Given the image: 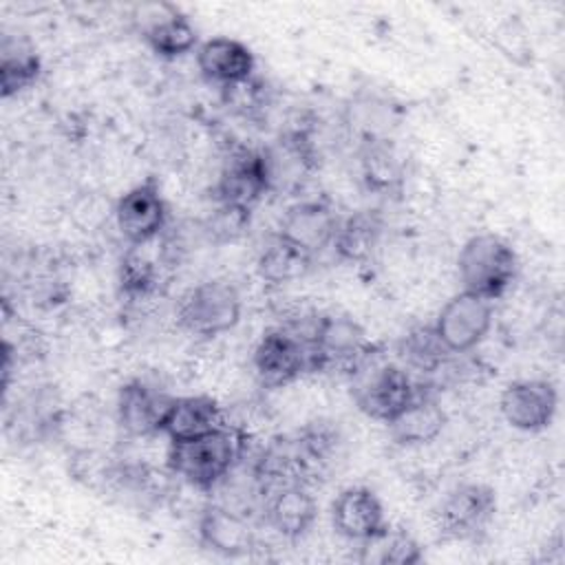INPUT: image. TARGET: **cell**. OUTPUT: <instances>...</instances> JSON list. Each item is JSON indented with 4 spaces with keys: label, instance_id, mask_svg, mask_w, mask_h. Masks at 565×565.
<instances>
[{
    "label": "cell",
    "instance_id": "6da1fadb",
    "mask_svg": "<svg viewBox=\"0 0 565 565\" xmlns=\"http://www.w3.org/2000/svg\"><path fill=\"white\" fill-rule=\"evenodd\" d=\"M247 448V433L238 426L225 424L190 441H170L168 468L196 490L216 488L234 466L243 459Z\"/></svg>",
    "mask_w": 565,
    "mask_h": 565
},
{
    "label": "cell",
    "instance_id": "7a4b0ae2",
    "mask_svg": "<svg viewBox=\"0 0 565 565\" xmlns=\"http://www.w3.org/2000/svg\"><path fill=\"white\" fill-rule=\"evenodd\" d=\"M307 344L311 371L316 373L355 375L375 355V347L369 342L362 324L344 313L318 316L307 333Z\"/></svg>",
    "mask_w": 565,
    "mask_h": 565
},
{
    "label": "cell",
    "instance_id": "3957f363",
    "mask_svg": "<svg viewBox=\"0 0 565 565\" xmlns=\"http://www.w3.org/2000/svg\"><path fill=\"white\" fill-rule=\"evenodd\" d=\"M516 254L508 241L497 234H477L468 238L457 256V276L461 291L486 300L501 298L516 278Z\"/></svg>",
    "mask_w": 565,
    "mask_h": 565
},
{
    "label": "cell",
    "instance_id": "277c9868",
    "mask_svg": "<svg viewBox=\"0 0 565 565\" xmlns=\"http://www.w3.org/2000/svg\"><path fill=\"white\" fill-rule=\"evenodd\" d=\"M243 302L238 289L223 278L203 280L190 287L177 302V322L196 338H214L234 329Z\"/></svg>",
    "mask_w": 565,
    "mask_h": 565
},
{
    "label": "cell",
    "instance_id": "5b68a950",
    "mask_svg": "<svg viewBox=\"0 0 565 565\" xmlns=\"http://www.w3.org/2000/svg\"><path fill=\"white\" fill-rule=\"evenodd\" d=\"M353 377L355 406L371 419L388 424L419 393V384L399 364H369Z\"/></svg>",
    "mask_w": 565,
    "mask_h": 565
},
{
    "label": "cell",
    "instance_id": "8992f818",
    "mask_svg": "<svg viewBox=\"0 0 565 565\" xmlns=\"http://www.w3.org/2000/svg\"><path fill=\"white\" fill-rule=\"evenodd\" d=\"M252 366L256 380L265 388L291 384L302 373L311 371L307 335L287 327L265 331L252 353Z\"/></svg>",
    "mask_w": 565,
    "mask_h": 565
},
{
    "label": "cell",
    "instance_id": "52a82bcc",
    "mask_svg": "<svg viewBox=\"0 0 565 565\" xmlns=\"http://www.w3.org/2000/svg\"><path fill=\"white\" fill-rule=\"evenodd\" d=\"M497 497L486 483H459L439 503L437 527L446 539L470 541L483 534L494 519Z\"/></svg>",
    "mask_w": 565,
    "mask_h": 565
},
{
    "label": "cell",
    "instance_id": "ba28073f",
    "mask_svg": "<svg viewBox=\"0 0 565 565\" xmlns=\"http://www.w3.org/2000/svg\"><path fill=\"white\" fill-rule=\"evenodd\" d=\"M492 302L468 291L455 294L439 309L433 327L441 344L452 353H468L483 342L492 327Z\"/></svg>",
    "mask_w": 565,
    "mask_h": 565
},
{
    "label": "cell",
    "instance_id": "9c48e42d",
    "mask_svg": "<svg viewBox=\"0 0 565 565\" xmlns=\"http://www.w3.org/2000/svg\"><path fill=\"white\" fill-rule=\"evenodd\" d=\"M172 267L170 243L159 234L146 243L128 245L119 267V287L128 300H146L159 296L168 285Z\"/></svg>",
    "mask_w": 565,
    "mask_h": 565
},
{
    "label": "cell",
    "instance_id": "30bf717a",
    "mask_svg": "<svg viewBox=\"0 0 565 565\" xmlns=\"http://www.w3.org/2000/svg\"><path fill=\"white\" fill-rule=\"evenodd\" d=\"M115 223L128 245L146 243L163 234L168 223V205L157 179L148 177L119 196L115 205Z\"/></svg>",
    "mask_w": 565,
    "mask_h": 565
},
{
    "label": "cell",
    "instance_id": "8fae6325",
    "mask_svg": "<svg viewBox=\"0 0 565 565\" xmlns=\"http://www.w3.org/2000/svg\"><path fill=\"white\" fill-rule=\"evenodd\" d=\"M174 399L150 382L130 380L117 393V422L130 437H152L163 433Z\"/></svg>",
    "mask_w": 565,
    "mask_h": 565
},
{
    "label": "cell",
    "instance_id": "7c38bea8",
    "mask_svg": "<svg viewBox=\"0 0 565 565\" xmlns=\"http://www.w3.org/2000/svg\"><path fill=\"white\" fill-rule=\"evenodd\" d=\"M269 192H296L318 166L313 141L305 130H289L263 148Z\"/></svg>",
    "mask_w": 565,
    "mask_h": 565
},
{
    "label": "cell",
    "instance_id": "4fadbf2b",
    "mask_svg": "<svg viewBox=\"0 0 565 565\" xmlns=\"http://www.w3.org/2000/svg\"><path fill=\"white\" fill-rule=\"evenodd\" d=\"M558 393L547 380H516L501 393L499 408L503 419L523 433L547 428L556 415Z\"/></svg>",
    "mask_w": 565,
    "mask_h": 565
},
{
    "label": "cell",
    "instance_id": "5bb4252c",
    "mask_svg": "<svg viewBox=\"0 0 565 565\" xmlns=\"http://www.w3.org/2000/svg\"><path fill=\"white\" fill-rule=\"evenodd\" d=\"M269 194V179L263 159V150L234 152L214 185V199L223 205H236L254 210V205Z\"/></svg>",
    "mask_w": 565,
    "mask_h": 565
},
{
    "label": "cell",
    "instance_id": "9a60e30c",
    "mask_svg": "<svg viewBox=\"0 0 565 565\" xmlns=\"http://www.w3.org/2000/svg\"><path fill=\"white\" fill-rule=\"evenodd\" d=\"M340 216L327 201H298L280 218L278 236L316 256L331 247Z\"/></svg>",
    "mask_w": 565,
    "mask_h": 565
},
{
    "label": "cell",
    "instance_id": "2e32d148",
    "mask_svg": "<svg viewBox=\"0 0 565 565\" xmlns=\"http://www.w3.org/2000/svg\"><path fill=\"white\" fill-rule=\"evenodd\" d=\"M199 543L225 558L247 556L256 547V534L249 521L225 505H210L196 521Z\"/></svg>",
    "mask_w": 565,
    "mask_h": 565
},
{
    "label": "cell",
    "instance_id": "e0dca14e",
    "mask_svg": "<svg viewBox=\"0 0 565 565\" xmlns=\"http://www.w3.org/2000/svg\"><path fill=\"white\" fill-rule=\"evenodd\" d=\"M196 68L203 79L218 88L249 79L256 68L254 53L234 38H210L196 46Z\"/></svg>",
    "mask_w": 565,
    "mask_h": 565
},
{
    "label": "cell",
    "instance_id": "ac0fdd59",
    "mask_svg": "<svg viewBox=\"0 0 565 565\" xmlns=\"http://www.w3.org/2000/svg\"><path fill=\"white\" fill-rule=\"evenodd\" d=\"M331 523L340 536L362 543L386 525L382 501L371 488H344L331 505Z\"/></svg>",
    "mask_w": 565,
    "mask_h": 565
},
{
    "label": "cell",
    "instance_id": "d6986e66",
    "mask_svg": "<svg viewBox=\"0 0 565 565\" xmlns=\"http://www.w3.org/2000/svg\"><path fill=\"white\" fill-rule=\"evenodd\" d=\"M446 411L439 406L437 397L419 388L411 404L388 422V435L402 448H417L435 441L446 428Z\"/></svg>",
    "mask_w": 565,
    "mask_h": 565
},
{
    "label": "cell",
    "instance_id": "ffe728a7",
    "mask_svg": "<svg viewBox=\"0 0 565 565\" xmlns=\"http://www.w3.org/2000/svg\"><path fill=\"white\" fill-rule=\"evenodd\" d=\"M267 523L285 539L298 541L305 536L318 519V501L311 486L294 483L276 488L267 494L265 505Z\"/></svg>",
    "mask_w": 565,
    "mask_h": 565
},
{
    "label": "cell",
    "instance_id": "44dd1931",
    "mask_svg": "<svg viewBox=\"0 0 565 565\" xmlns=\"http://www.w3.org/2000/svg\"><path fill=\"white\" fill-rule=\"evenodd\" d=\"M141 40L154 55L163 60H177L199 46V31L179 9L159 7V13L143 22Z\"/></svg>",
    "mask_w": 565,
    "mask_h": 565
},
{
    "label": "cell",
    "instance_id": "7402d4cb",
    "mask_svg": "<svg viewBox=\"0 0 565 565\" xmlns=\"http://www.w3.org/2000/svg\"><path fill=\"white\" fill-rule=\"evenodd\" d=\"M227 424L223 406L210 395L177 397L168 415L163 435L170 441H190L214 433Z\"/></svg>",
    "mask_w": 565,
    "mask_h": 565
},
{
    "label": "cell",
    "instance_id": "603a6c76",
    "mask_svg": "<svg viewBox=\"0 0 565 565\" xmlns=\"http://www.w3.org/2000/svg\"><path fill=\"white\" fill-rule=\"evenodd\" d=\"M384 221L375 210H358L340 218L333 236V254L344 263H366L380 245Z\"/></svg>",
    "mask_w": 565,
    "mask_h": 565
},
{
    "label": "cell",
    "instance_id": "cb8c5ba5",
    "mask_svg": "<svg viewBox=\"0 0 565 565\" xmlns=\"http://www.w3.org/2000/svg\"><path fill=\"white\" fill-rule=\"evenodd\" d=\"M42 71L38 51L24 38L4 35L0 44V95L4 99L31 88Z\"/></svg>",
    "mask_w": 565,
    "mask_h": 565
},
{
    "label": "cell",
    "instance_id": "d4e9b609",
    "mask_svg": "<svg viewBox=\"0 0 565 565\" xmlns=\"http://www.w3.org/2000/svg\"><path fill=\"white\" fill-rule=\"evenodd\" d=\"M316 256L274 234V238L260 249L256 260L258 276L269 285H287L307 276Z\"/></svg>",
    "mask_w": 565,
    "mask_h": 565
},
{
    "label": "cell",
    "instance_id": "484cf974",
    "mask_svg": "<svg viewBox=\"0 0 565 565\" xmlns=\"http://www.w3.org/2000/svg\"><path fill=\"white\" fill-rule=\"evenodd\" d=\"M422 558L419 541L411 532L391 525L362 541L358 554V561L364 565H417Z\"/></svg>",
    "mask_w": 565,
    "mask_h": 565
},
{
    "label": "cell",
    "instance_id": "4316f807",
    "mask_svg": "<svg viewBox=\"0 0 565 565\" xmlns=\"http://www.w3.org/2000/svg\"><path fill=\"white\" fill-rule=\"evenodd\" d=\"M362 179L369 190L380 194H397L404 183V168L395 150L386 141H366L360 152Z\"/></svg>",
    "mask_w": 565,
    "mask_h": 565
},
{
    "label": "cell",
    "instance_id": "83f0119b",
    "mask_svg": "<svg viewBox=\"0 0 565 565\" xmlns=\"http://www.w3.org/2000/svg\"><path fill=\"white\" fill-rule=\"evenodd\" d=\"M399 355L406 364V371L413 369L422 375H430L441 371L452 353L441 344L433 324H419L404 335L399 344Z\"/></svg>",
    "mask_w": 565,
    "mask_h": 565
},
{
    "label": "cell",
    "instance_id": "f1b7e54d",
    "mask_svg": "<svg viewBox=\"0 0 565 565\" xmlns=\"http://www.w3.org/2000/svg\"><path fill=\"white\" fill-rule=\"evenodd\" d=\"M249 221H252V210L216 203L214 212L205 218L203 230L214 243H232V241H238L249 230Z\"/></svg>",
    "mask_w": 565,
    "mask_h": 565
},
{
    "label": "cell",
    "instance_id": "f546056e",
    "mask_svg": "<svg viewBox=\"0 0 565 565\" xmlns=\"http://www.w3.org/2000/svg\"><path fill=\"white\" fill-rule=\"evenodd\" d=\"M263 84L258 79H254V75L249 79H243L238 84L225 86L223 90V102L227 108L241 113V115H252L260 108L263 102Z\"/></svg>",
    "mask_w": 565,
    "mask_h": 565
}]
</instances>
